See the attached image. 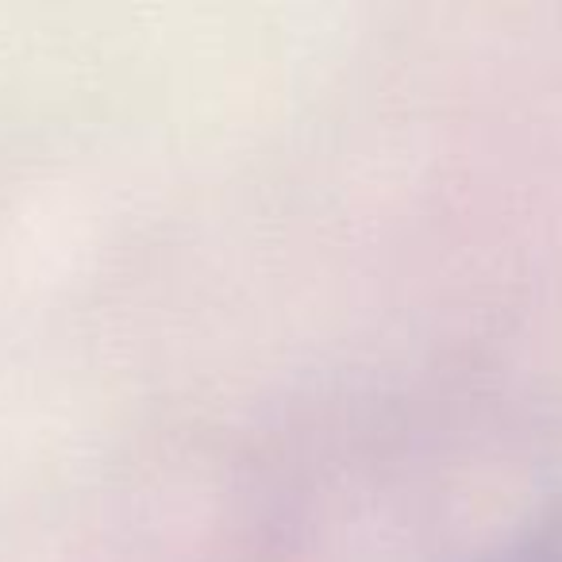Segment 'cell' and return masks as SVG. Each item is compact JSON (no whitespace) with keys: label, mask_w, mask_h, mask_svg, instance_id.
<instances>
[{"label":"cell","mask_w":562,"mask_h":562,"mask_svg":"<svg viewBox=\"0 0 562 562\" xmlns=\"http://www.w3.org/2000/svg\"><path fill=\"white\" fill-rule=\"evenodd\" d=\"M436 562H562V482L501 516L490 531L462 539L459 551Z\"/></svg>","instance_id":"1"}]
</instances>
